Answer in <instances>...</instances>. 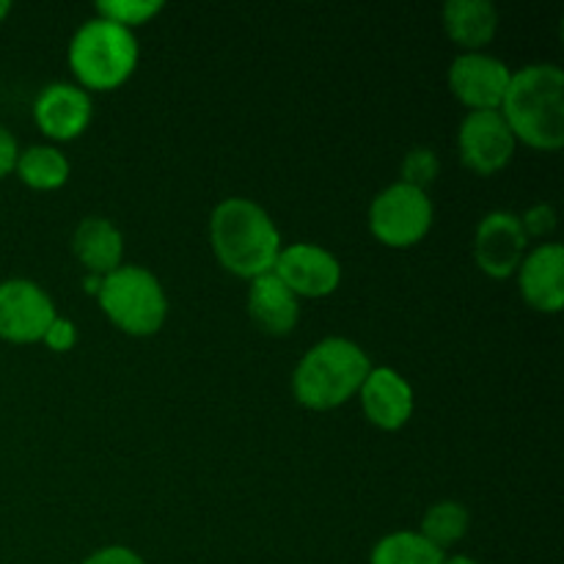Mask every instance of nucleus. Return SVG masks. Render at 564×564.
<instances>
[{
  "mask_svg": "<svg viewBox=\"0 0 564 564\" xmlns=\"http://www.w3.org/2000/svg\"><path fill=\"white\" fill-rule=\"evenodd\" d=\"M209 246L226 273L253 281L273 270L284 240L268 209L242 196L224 198L209 215Z\"/></svg>",
  "mask_w": 564,
  "mask_h": 564,
  "instance_id": "1",
  "label": "nucleus"
},
{
  "mask_svg": "<svg viewBox=\"0 0 564 564\" xmlns=\"http://www.w3.org/2000/svg\"><path fill=\"white\" fill-rule=\"evenodd\" d=\"M501 116L518 143L538 152L564 147V72L556 64H529L512 72Z\"/></svg>",
  "mask_w": 564,
  "mask_h": 564,
  "instance_id": "2",
  "label": "nucleus"
},
{
  "mask_svg": "<svg viewBox=\"0 0 564 564\" xmlns=\"http://www.w3.org/2000/svg\"><path fill=\"white\" fill-rule=\"evenodd\" d=\"M372 369L367 350L345 336H328L303 352L292 372V397L308 411H334L358 397Z\"/></svg>",
  "mask_w": 564,
  "mask_h": 564,
  "instance_id": "3",
  "label": "nucleus"
},
{
  "mask_svg": "<svg viewBox=\"0 0 564 564\" xmlns=\"http://www.w3.org/2000/svg\"><path fill=\"white\" fill-rule=\"evenodd\" d=\"M138 58L135 33L102 17L83 22L66 50L75 86L83 91H116L135 75Z\"/></svg>",
  "mask_w": 564,
  "mask_h": 564,
  "instance_id": "4",
  "label": "nucleus"
},
{
  "mask_svg": "<svg viewBox=\"0 0 564 564\" xmlns=\"http://www.w3.org/2000/svg\"><path fill=\"white\" fill-rule=\"evenodd\" d=\"M105 317L127 336H154L169 319V295L152 270L121 264L102 279L97 292Z\"/></svg>",
  "mask_w": 564,
  "mask_h": 564,
  "instance_id": "5",
  "label": "nucleus"
},
{
  "mask_svg": "<svg viewBox=\"0 0 564 564\" xmlns=\"http://www.w3.org/2000/svg\"><path fill=\"white\" fill-rule=\"evenodd\" d=\"M433 198L427 191L394 182L372 198L367 226L375 240L386 248H413L433 229Z\"/></svg>",
  "mask_w": 564,
  "mask_h": 564,
  "instance_id": "6",
  "label": "nucleus"
},
{
  "mask_svg": "<svg viewBox=\"0 0 564 564\" xmlns=\"http://www.w3.org/2000/svg\"><path fill=\"white\" fill-rule=\"evenodd\" d=\"M518 141L501 110H468L457 127V152L463 165L479 176H494L516 158Z\"/></svg>",
  "mask_w": 564,
  "mask_h": 564,
  "instance_id": "7",
  "label": "nucleus"
},
{
  "mask_svg": "<svg viewBox=\"0 0 564 564\" xmlns=\"http://www.w3.org/2000/svg\"><path fill=\"white\" fill-rule=\"evenodd\" d=\"M58 317L53 297L31 279L0 281V339L11 345H36Z\"/></svg>",
  "mask_w": 564,
  "mask_h": 564,
  "instance_id": "8",
  "label": "nucleus"
},
{
  "mask_svg": "<svg viewBox=\"0 0 564 564\" xmlns=\"http://www.w3.org/2000/svg\"><path fill=\"white\" fill-rule=\"evenodd\" d=\"M273 273L284 281V286L297 301L301 297H308V301L328 297L341 284V262L336 259V253L317 242H292V246L281 248Z\"/></svg>",
  "mask_w": 564,
  "mask_h": 564,
  "instance_id": "9",
  "label": "nucleus"
},
{
  "mask_svg": "<svg viewBox=\"0 0 564 564\" xmlns=\"http://www.w3.org/2000/svg\"><path fill=\"white\" fill-rule=\"evenodd\" d=\"M529 251V237L521 218L510 209H494L474 231V262L490 279H510L518 273Z\"/></svg>",
  "mask_w": 564,
  "mask_h": 564,
  "instance_id": "10",
  "label": "nucleus"
},
{
  "mask_svg": "<svg viewBox=\"0 0 564 564\" xmlns=\"http://www.w3.org/2000/svg\"><path fill=\"white\" fill-rule=\"evenodd\" d=\"M512 69L488 53H460L449 64V91L468 110H499L510 88Z\"/></svg>",
  "mask_w": 564,
  "mask_h": 564,
  "instance_id": "11",
  "label": "nucleus"
},
{
  "mask_svg": "<svg viewBox=\"0 0 564 564\" xmlns=\"http://www.w3.org/2000/svg\"><path fill=\"white\" fill-rule=\"evenodd\" d=\"M94 116L91 94L75 83H47L33 99V121L39 132L55 143L80 138Z\"/></svg>",
  "mask_w": 564,
  "mask_h": 564,
  "instance_id": "12",
  "label": "nucleus"
},
{
  "mask_svg": "<svg viewBox=\"0 0 564 564\" xmlns=\"http://www.w3.org/2000/svg\"><path fill=\"white\" fill-rule=\"evenodd\" d=\"M358 402L369 424L386 433L405 427L416 408L413 386L391 367H372L358 389Z\"/></svg>",
  "mask_w": 564,
  "mask_h": 564,
  "instance_id": "13",
  "label": "nucleus"
},
{
  "mask_svg": "<svg viewBox=\"0 0 564 564\" xmlns=\"http://www.w3.org/2000/svg\"><path fill=\"white\" fill-rule=\"evenodd\" d=\"M521 297L540 314H560L564 306V248L560 242H540L527 251L518 268Z\"/></svg>",
  "mask_w": 564,
  "mask_h": 564,
  "instance_id": "14",
  "label": "nucleus"
},
{
  "mask_svg": "<svg viewBox=\"0 0 564 564\" xmlns=\"http://www.w3.org/2000/svg\"><path fill=\"white\" fill-rule=\"evenodd\" d=\"M246 306L253 325L268 336H290L301 319V301L286 290L273 270L248 281Z\"/></svg>",
  "mask_w": 564,
  "mask_h": 564,
  "instance_id": "15",
  "label": "nucleus"
},
{
  "mask_svg": "<svg viewBox=\"0 0 564 564\" xmlns=\"http://www.w3.org/2000/svg\"><path fill=\"white\" fill-rule=\"evenodd\" d=\"M72 253L91 275H108L124 264V235L113 220L88 215L72 235Z\"/></svg>",
  "mask_w": 564,
  "mask_h": 564,
  "instance_id": "16",
  "label": "nucleus"
},
{
  "mask_svg": "<svg viewBox=\"0 0 564 564\" xmlns=\"http://www.w3.org/2000/svg\"><path fill=\"white\" fill-rule=\"evenodd\" d=\"M441 22L463 53H485L499 33V9L490 0H446Z\"/></svg>",
  "mask_w": 564,
  "mask_h": 564,
  "instance_id": "17",
  "label": "nucleus"
},
{
  "mask_svg": "<svg viewBox=\"0 0 564 564\" xmlns=\"http://www.w3.org/2000/svg\"><path fill=\"white\" fill-rule=\"evenodd\" d=\"M14 174L31 191L50 193L58 191V187H64L69 182L72 165L58 147H53V143H39V147L20 149Z\"/></svg>",
  "mask_w": 564,
  "mask_h": 564,
  "instance_id": "18",
  "label": "nucleus"
},
{
  "mask_svg": "<svg viewBox=\"0 0 564 564\" xmlns=\"http://www.w3.org/2000/svg\"><path fill=\"white\" fill-rule=\"evenodd\" d=\"M444 551H438L430 540L411 529L380 538L369 554V564H444Z\"/></svg>",
  "mask_w": 564,
  "mask_h": 564,
  "instance_id": "19",
  "label": "nucleus"
},
{
  "mask_svg": "<svg viewBox=\"0 0 564 564\" xmlns=\"http://www.w3.org/2000/svg\"><path fill=\"white\" fill-rule=\"evenodd\" d=\"M468 523H471V516H468L466 505L455 499H444L424 510L419 534L446 554V549H452V545L466 538Z\"/></svg>",
  "mask_w": 564,
  "mask_h": 564,
  "instance_id": "20",
  "label": "nucleus"
},
{
  "mask_svg": "<svg viewBox=\"0 0 564 564\" xmlns=\"http://www.w3.org/2000/svg\"><path fill=\"white\" fill-rule=\"evenodd\" d=\"M94 9H97V17H102V20L116 22V25L127 28V31H135V28L152 22L165 6L160 0H99Z\"/></svg>",
  "mask_w": 564,
  "mask_h": 564,
  "instance_id": "21",
  "label": "nucleus"
},
{
  "mask_svg": "<svg viewBox=\"0 0 564 564\" xmlns=\"http://www.w3.org/2000/svg\"><path fill=\"white\" fill-rule=\"evenodd\" d=\"M441 174V160L438 152L430 147H413L408 149L405 158L400 163V182L405 185L419 187V191H427Z\"/></svg>",
  "mask_w": 564,
  "mask_h": 564,
  "instance_id": "22",
  "label": "nucleus"
},
{
  "mask_svg": "<svg viewBox=\"0 0 564 564\" xmlns=\"http://www.w3.org/2000/svg\"><path fill=\"white\" fill-rule=\"evenodd\" d=\"M518 218H521V226L523 231H527L529 240H532V237L534 240H545V237L554 235L560 215H556L554 204L540 202V204H532V207H529L523 215H518Z\"/></svg>",
  "mask_w": 564,
  "mask_h": 564,
  "instance_id": "23",
  "label": "nucleus"
},
{
  "mask_svg": "<svg viewBox=\"0 0 564 564\" xmlns=\"http://www.w3.org/2000/svg\"><path fill=\"white\" fill-rule=\"evenodd\" d=\"M42 345L47 347V350H53V352L75 350V345H77L75 323H72V319H66V317H61V314H58V317L50 323V328L44 330Z\"/></svg>",
  "mask_w": 564,
  "mask_h": 564,
  "instance_id": "24",
  "label": "nucleus"
},
{
  "mask_svg": "<svg viewBox=\"0 0 564 564\" xmlns=\"http://www.w3.org/2000/svg\"><path fill=\"white\" fill-rule=\"evenodd\" d=\"M83 564H147L141 554H135L127 545H105V549H97L91 556H86Z\"/></svg>",
  "mask_w": 564,
  "mask_h": 564,
  "instance_id": "25",
  "label": "nucleus"
},
{
  "mask_svg": "<svg viewBox=\"0 0 564 564\" xmlns=\"http://www.w3.org/2000/svg\"><path fill=\"white\" fill-rule=\"evenodd\" d=\"M17 158H20V143H17L14 132L9 127L0 124V180L14 174Z\"/></svg>",
  "mask_w": 564,
  "mask_h": 564,
  "instance_id": "26",
  "label": "nucleus"
},
{
  "mask_svg": "<svg viewBox=\"0 0 564 564\" xmlns=\"http://www.w3.org/2000/svg\"><path fill=\"white\" fill-rule=\"evenodd\" d=\"M83 284H86V292H88V295L97 297L99 286H102V275H91V273H86V281H83Z\"/></svg>",
  "mask_w": 564,
  "mask_h": 564,
  "instance_id": "27",
  "label": "nucleus"
},
{
  "mask_svg": "<svg viewBox=\"0 0 564 564\" xmlns=\"http://www.w3.org/2000/svg\"><path fill=\"white\" fill-rule=\"evenodd\" d=\"M444 564H479V562H477V560H471V556L455 554V556H446Z\"/></svg>",
  "mask_w": 564,
  "mask_h": 564,
  "instance_id": "28",
  "label": "nucleus"
},
{
  "mask_svg": "<svg viewBox=\"0 0 564 564\" xmlns=\"http://www.w3.org/2000/svg\"><path fill=\"white\" fill-rule=\"evenodd\" d=\"M9 11H11V3H9V0H0V22H3L6 17H9Z\"/></svg>",
  "mask_w": 564,
  "mask_h": 564,
  "instance_id": "29",
  "label": "nucleus"
}]
</instances>
